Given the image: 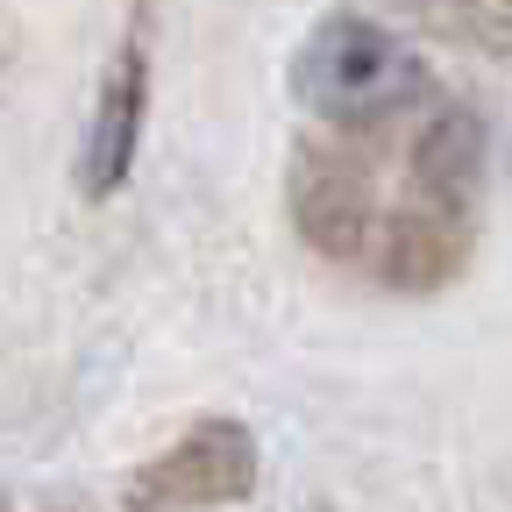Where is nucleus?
I'll return each mask as SVG.
<instances>
[{
  "mask_svg": "<svg viewBox=\"0 0 512 512\" xmlns=\"http://www.w3.org/2000/svg\"><path fill=\"white\" fill-rule=\"evenodd\" d=\"M256 484V441L235 420L185 434L157 470H143V498L157 505H228Z\"/></svg>",
  "mask_w": 512,
  "mask_h": 512,
  "instance_id": "nucleus-2",
  "label": "nucleus"
},
{
  "mask_svg": "<svg viewBox=\"0 0 512 512\" xmlns=\"http://www.w3.org/2000/svg\"><path fill=\"white\" fill-rule=\"evenodd\" d=\"M448 15L470 43H484L491 57H512V0H448Z\"/></svg>",
  "mask_w": 512,
  "mask_h": 512,
  "instance_id": "nucleus-4",
  "label": "nucleus"
},
{
  "mask_svg": "<svg viewBox=\"0 0 512 512\" xmlns=\"http://www.w3.org/2000/svg\"><path fill=\"white\" fill-rule=\"evenodd\" d=\"M292 93L335 128H384L427 100V72L392 29H377L363 15H335L306 36L292 64Z\"/></svg>",
  "mask_w": 512,
  "mask_h": 512,
  "instance_id": "nucleus-1",
  "label": "nucleus"
},
{
  "mask_svg": "<svg viewBox=\"0 0 512 512\" xmlns=\"http://www.w3.org/2000/svg\"><path fill=\"white\" fill-rule=\"evenodd\" d=\"M143 107H150V57L143 43H121L114 72L100 79V107H93V136H86V200H107L121 192L128 164H136V143H143Z\"/></svg>",
  "mask_w": 512,
  "mask_h": 512,
  "instance_id": "nucleus-3",
  "label": "nucleus"
}]
</instances>
